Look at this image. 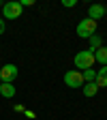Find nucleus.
<instances>
[{
  "label": "nucleus",
  "mask_w": 107,
  "mask_h": 120,
  "mask_svg": "<svg viewBox=\"0 0 107 120\" xmlns=\"http://www.w3.org/2000/svg\"><path fill=\"white\" fill-rule=\"evenodd\" d=\"M73 62H75V67L77 69H84V71H88V69H92V64H94V49H84V52H77L75 54V58H73Z\"/></svg>",
  "instance_id": "1"
},
{
  "label": "nucleus",
  "mask_w": 107,
  "mask_h": 120,
  "mask_svg": "<svg viewBox=\"0 0 107 120\" xmlns=\"http://www.w3.org/2000/svg\"><path fill=\"white\" fill-rule=\"evenodd\" d=\"M22 11H24V7L19 4V2H4L2 4V17H7V19H17V17H22Z\"/></svg>",
  "instance_id": "2"
},
{
  "label": "nucleus",
  "mask_w": 107,
  "mask_h": 120,
  "mask_svg": "<svg viewBox=\"0 0 107 120\" xmlns=\"http://www.w3.org/2000/svg\"><path fill=\"white\" fill-rule=\"evenodd\" d=\"M96 32V22H92V19H81L79 24H77V37H81V39H90Z\"/></svg>",
  "instance_id": "3"
},
{
  "label": "nucleus",
  "mask_w": 107,
  "mask_h": 120,
  "mask_svg": "<svg viewBox=\"0 0 107 120\" xmlns=\"http://www.w3.org/2000/svg\"><path fill=\"white\" fill-rule=\"evenodd\" d=\"M64 84L69 88H81L84 86V77H81V71H66L64 73Z\"/></svg>",
  "instance_id": "4"
},
{
  "label": "nucleus",
  "mask_w": 107,
  "mask_h": 120,
  "mask_svg": "<svg viewBox=\"0 0 107 120\" xmlns=\"http://www.w3.org/2000/svg\"><path fill=\"white\" fill-rule=\"evenodd\" d=\"M15 77H17V67L15 64H4L0 69V82L2 84H13Z\"/></svg>",
  "instance_id": "5"
},
{
  "label": "nucleus",
  "mask_w": 107,
  "mask_h": 120,
  "mask_svg": "<svg viewBox=\"0 0 107 120\" xmlns=\"http://www.w3.org/2000/svg\"><path fill=\"white\" fill-rule=\"evenodd\" d=\"M101 17H105V7L103 4H90V9H88V19L99 22Z\"/></svg>",
  "instance_id": "6"
},
{
  "label": "nucleus",
  "mask_w": 107,
  "mask_h": 120,
  "mask_svg": "<svg viewBox=\"0 0 107 120\" xmlns=\"http://www.w3.org/2000/svg\"><path fill=\"white\" fill-rule=\"evenodd\" d=\"M94 62H101L103 67H107V45H101L99 49H94Z\"/></svg>",
  "instance_id": "7"
},
{
  "label": "nucleus",
  "mask_w": 107,
  "mask_h": 120,
  "mask_svg": "<svg viewBox=\"0 0 107 120\" xmlns=\"http://www.w3.org/2000/svg\"><path fill=\"white\" fill-rule=\"evenodd\" d=\"M94 84H96V88H105V86H107V67L99 69L96 77H94Z\"/></svg>",
  "instance_id": "8"
},
{
  "label": "nucleus",
  "mask_w": 107,
  "mask_h": 120,
  "mask_svg": "<svg viewBox=\"0 0 107 120\" xmlns=\"http://www.w3.org/2000/svg\"><path fill=\"white\" fill-rule=\"evenodd\" d=\"M15 92H17V90H15L13 84H0V94H2L4 99H13Z\"/></svg>",
  "instance_id": "9"
},
{
  "label": "nucleus",
  "mask_w": 107,
  "mask_h": 120,
  "mask_svg": "<svg viewBox=\"0 0 107 120\" xmlns=\"http://www.w3.org/2000/svg\"><path fill=\"white\" fill-rule=\"evenodd\" d=\"M81 90H84V94H86L88 99H90V97H94V94L99 92V88H96V84H94V82H90V84H84V86H81Z\"/></svg>",
  "instance_id": "10"
},
{
  "label": "nucleus",
  "mask_w": 107,
  "mask_h": 120,
  "mask_svg": "<svg viewBox=\"0 0 107 120\" xmlns=\"http://www.w3.org/2000/svg\"><path fill=\"white\" fill-rule=\"evenodd\" d=\"M81 77H84V84H90V82H94L96 71H94V69H88V71H84V73H81Z\"/></svg>",
  "instance_id": "11"
},
{
  "label": "nucleus",
  "mask_w": 107,
  "mask_h": 120,
  "mask_svg": "<svg viewBox=\"0 0 107 120\" xmlns=\"http://www.w3.org/2000/svg\"><path fill=\"white\" fill-rule=\"evenodd\" d=\"M88 41H90V49H99L101 45H103V39H101L99 34H92V37H90Z\"/></svg>",
  "instance_id": "12"
},
{
  "label": "nucleus",
  "mask_w": 107,
  "mask_h": 120,
  "mask_svg": "<svg viewBox=\"0 0 107 120\" xmlns=\"http://www.w3.org/2000/svg\"><path fill=\"white\" fill-rule=\"evenodd\" d=\"M75 4H77V0H62V7H66V9H73Z\"/></svg>",
  "instance_id": "13"
},
{
  "label": "nucleus",
  "mask_w": 107,
  "mask_h": 120,
  "mask_svg": "<svg viewBox=\"0 0 107 120\" xmlns=\"http://www.w3.org/2000/svg\"><path fill=\"white\" fill-rule=\"evenodd\" d=\"M19 4H22V7H32V4H34V0H22Z\"/></svg>",
  "instance_id": "14"
},
{
  "label": "nucleus",
  "mask_w": 107,
  "mask_h": 120,
  "mask_svg": "<svg viewBox=\"0 0 107 120\" xmlns=\"http://www.w3.org/2000/svg\"><path fill=\"white\" fill-rule=\"evenodd\" d=\"M2 32H4V19L0 17V34H2Z\"/></svg>",
  "instance_id": "15"
},
{
  "label": "nucleus",
  "mask_w": 107,
  "mask_h": 120,
  "mask_svg": "<svg viewBox=\"0 0 107 120\" xmlns=\"http://www.w3.org/2000/svg\"><path fill=\"white\" fill-rule=\"evenodd\" d=\"M105 17H107V7H105Z\"/></svg>",
  "instance_id": "16"
}]
</instances>
